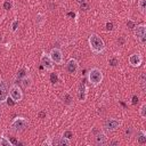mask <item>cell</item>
<instances>
[{
    "mask_svg": "<svg viewBox=\"0 0 146 146\" xmlns=\"http://www.w3.org/2000/svg\"><path fill=\"white\" fill-rule=\"evenodd\" d=\"M88 43H89V47H90V50L96 54V55H102L105 49H106V46H105V42L104 40L96 33H92L89 35V39H88Z\"/></svg>",
    "mask_w": 146,
    "mask_h": 146,
    "instance_id": "6da1fadb",
    "label": "cell"
},
{
    "mask_svg": "<svg viewBox=\"0 0 146 146\" xmlns=\"http://www.w3.org/2000/svg\"><path fill=\"white\" fill-rule=\"evenodd\" d=\"M29 127V120L23 116H16L13 119V121L9 124V130L13 132H22Z\"/></svg>",
    "mask_w": 146,
    "mask_h": 146,
    "instance_id": "7a4b0ae2",
    "label": "cell"
},
{
    "mask_svg": "<svg viewBox=\"0 0 146 146\" xmlns=\"http://www.w3.org/2000/svg\"><path fill=\"white\" fill-rule=\"evenodd\" d=\"M103 78H104L103 72L98 67H92L88 72V81L90 82V84L92 87H98L102 83Z\"/></svg>",
    "mask_w": 146,
    "mask_h": 146,
    "instance_id": "3957f363",
    "label": "cell"
},
{
    "mask_svg": "<svg viewBox=\"0 0 146 146\" xmlns=\"http://www.w3.org/2000/svg\"><path fill=\"white\" fill-rule=\"evenodd\" d=\"M133 34H135V38L137 40H139V42L141 44H145L146 43V25L144 23L138 24V25H135V27H133Z\"/></svg>",
    "mask_w": 146,
    "mask_h": 146,
    "instance_id": "277c9868",
    "label": "cell"
},
{
    "mask_svg": "<svg viewBox=\"0 0 146 146\" xmlns=\"http://www.w3.org/2000/svg\"><path fill=\"white\" fill-rule=\"evenodd\" d=\"M122 124V121L119 120V119H106L105 122H104V129L106 131H110V132H113L115 130H117Z\"/></svg>",
    "mask_w": 146,
    "mask_h": 146,
    "instance_id": "5b68a950",
    "label": "cell"
},
{
    "mask_svg": "<svg viewBox=\"0 0 146 146\" xmlns=\"http://www.w3.org/2000/svg\"><path fill=\"white\" fill-rule=\"evenodd\" d=\"M49 57L54 64L62 65L64 63V56H63V52L59 48H52L49 52Z\"/></svg>",
    "mask_w": 146,
    "mask_h": 146,
    "instance_id": "8992f818",
    "label": "cell"
},
{
    "mask_svg": "<svg viewBox=\"0 0 146 146\" xmlns=\"http://www.w3.org/2000/svg\"><path fill=\"white\" fill-rule=\"evenodd\" d=\"M9 96L15 103H19L23 99V91L17 84H11L9 88Z\"/></svg>",
    "mask_w": 146,
    "mask_h": 146,
    "instance_id": "52a82bcc",
    "label": "cell"
},
{
    "mask_svg": "<svg viewBox=\"0 0 146 146\" xmlns=\"http://www.w3.org/2000/svg\"><path fill=\"white\" fill-rule=\"evenodd\" d=\"M40 64H41V67L48 72H51L54 70V63L52 60L50 59L49 57V54H46L44 51L42 52L41 57H40Z\"/></svg>",
    "mask_w": 146,
    "mask_h": 146,
    "instance_id": "ba28073f",
    "label": "cell"
},
{
    "mask_svg": "<svg viewBox=\"0 0 146 146\" xmlns=\"http://www.w3.org/2000/svg\"><path fill=\"white\" fill-rule=\"evenodd\" d=\"M8 96H9L8 84H7V82L3 79H0V105L6 103Z\"/></svg>",
    "mask_w": 146,
    "mask_h": 146,
    "instance_id": "9c48e42d",
    "label": "cell"
},
{
    "mask_svg": "<svg viewBox=\"0 0 146 146\" xmlns=\"http://www.w3.org/2000/svg\"><path fill=\"white\" fill-rule=\"evenodd\" d=\"M79 68H80V65H79V62L75 58L68 59V62L65 65V70H66V72L68 74H76V72L79 71Z\"/></svg>",
    "mask_w": 146,
    "mask_h": 146,
    "instance_id": "30bf717a",
    "label": "cell"
},
{
    "mask_svg": "<svg viewBox=\"0 0 146 146\" xmlns=\"http://www.w3.org/2000/svg\"><path fill=\"white\" fill-rule=\"evenodd\" d=\"M87 96H88V88H87V84L84 81H81V83L79 84V88H78V98L80 102H86L87 99Z\"/></svg>",
    "mask_w": 146,
    "mask_h": 146,
    "instance_id": "8fae6325",
    "label": "cell"
},
{
    "mask_svg": "<svg viewBox=\"0 0 146 146\" xmlns=\"http://www.w3.org/2000/svg\"><path fill=\"white\" fill-rule=\"evenodd\" d=\"M143 63V56L139 52H135V54H131L129 56V64L132 66V67H139Z\"/></svg>",
    "mask_w": 146,
    "mask_h": 146,
    "instance_id": "7c38bea8",
    "label": "cell"
},
{
    "mask_svg": "<svg viewBox=\"0 0 146 146\" xmlns=\"http://www.w3.org/2000/svg\"><path fill=\"white\" fill-rule=\"evenodd\" d=\"M94 133H95V143L96 145H105L107 144V137H106V133L103 132L102 130H94Z\"/></svg>",
    "mask_w": 146,
    "mask_h": 146,
    "instance_id": "4fadbf2b",
    "label": "cell"
},
{
    "mask_svg": "<svg viewBox=\"0 0 146 146\" xmlns=\"http://www.w3.org/2000/svg\"><path fill=\"white\" fill-rule=\"evenodd\" d=\"M57 145V146H70L71 145V140L65 138L64 136H59V137H56L54 140H52V145Z\"/></svg>",
    "mask_w": 146,
    "mask_h": 146,
    "instance_id": "5bb4252c",
    "label": "cell"
},
{
    "mask_svg": "<svg viewBox=\"0 0 146 146\" xmlns=\"http://www.w3.org/2000/svg\"><path fill=\"white\" fill-rule=\"evenodd\" d=\"M32 82H33V81H32V78H31L29 74H27L26 76H24V78L21 79V84H22V87H24V88H26V89L32 86Z\"/></svg>",
    "mask_w": 146,
    "mask_h": 146,
    "instance_id": "9a60e30c",
    "label": "cell"
},
{
    "mask_svg": "<svg viewBox=\"0 0 146 146\" xmlns=\"http://www.w3.org/2000/svg\"><path fill=\"white\" fill-rule=\"evenodd\" d=\"M137 141L140 145L146 144V132H145V130H139L137 132Z\"/></svg>",
    "mask_w": 146,
    "mask_h": 146,
    "instance_id": "2e32d148",
    "label": "cell"
},
{
    "mask_svg": "<svg viewBox=\"0 0 146 146\" xmlns=\"http://www.w3.org/2000/svg\"><path fill=\"white\" fill-rule=\"evenodd\" d=\"M137 7H138V10L141 15L146 14V0H139L137 3Z\"/></svg>",
    "mask_w": 146,
    "mask_h": 146,
    "instance_id": "e0dca14e",
    "label": "cell"
},
{
    "mask_svg": "<svg viewBox=\"0 0 146 146\" xmlns=\"http://www.w3.org/2000/svg\"><path fill=\"white\" fill-rule=\"evenodd\" d=\"M11 141L9 140L8 137H6L5 135H1L0 136V146H11Z\"/></svg>",
    "mask_w": 146,
    "mask_h": 146,
    "instance_id": "ac0fdd59",
    "label": "cell"
},
{
    "mask_svg": "<svg viewBox=\"0 0 146 146\" xmlns=\"http://www.w3.org/2000/svg\"><path fill=\"white\" fill-rule=\"evenodd\" d=\"M108 65L112 66V67H116L119 65V59L115 57V56H112L108 58Z\"/></svg>",
    "mask_w": 146,
    "mask_h": 146,
    "instance_id": "d6986e66",
    "label": "cell"
},
{
    "mask_svg": "<svg viewBox=\"0 0 146 146\" xmlns=\"http://www.w3.org/2000/svg\"><path fill=\"white\" fill-rule=\"evenodd\" d=\"M27 75V70L25 68V67H22V68H19L18 71H17V79H22V78H24V76H26Z\"/></svg>",
    "mask_w": 146,
    "mask_h": 146,
    "instance_id": "ffe728a7",
    "label": "cell"
},
{
    "mask_svg": "<svg viewBox=\"0 0 146 146\" xmlns=\"http://www.w3.org/2000/svg\"><path fill=\"white\" fill-rule=\"evenodd\" d=\"M18 25H19V22H18V19H14V21L11 22V25H10V30H11V32H13V33H15V32L17 31V29H18Z\"/></svg>",
    "mask_w": 146,
    "mask_h": 146,
    "instance_id": "44dd1931",
    "label": "cell"
},
{
    "mask_svg": "<svg viewBox=\"0 0 146 146\" xmlns=\"http://www.w3.org/2000/svg\"><path fill=\"white\" fill-rule=\"evenodd\" d=\"M35 18H36V19H35L36 24H38L39 26H42V24H43V22H44V16H43L42 14H38Z\"/></svg>",
    "mask_w": 146,
    "mask_h": 146,
    "instance_id": "7402d4cb",
    "label": "cell"
},
{
    "mask_svg": "<svg viewBox=\"0 0 146 146\" xmlns=\"http://www.w3.org/2000/svg\"><path fill=\"white\" fill-rule=\"evenodd\" d=\"M139 115L141 117H146V104L145 103H143L140 108H139Z\"/></svg>",
    "mask_w": 146,
    "mask_h": 146,
    "instance_id": "603a6c76",
    "label": "cell"
},
{
    "mask_svg": "<svg viewBox=\"0 0 146 146\" xmlns=\"http://www.w3.org/2000/svg\"><path fill=\"white\" fill-rule=\"evenodd\" d=\"M72 97L66 92V94H64V96H63V102L65 103V104H67V105H70L71 103H72Z\"/></svg>",
    "mask_w": 146,
    "mask_h": 146,
    "instance_id": "cb8c5ba5",
    "label": "cell"
},
{
    "mask_svg": "<svg viewBox=\"0 0 146 146\" xmlns=\"http://www.w3.org/2000/svg\"><path fill=\"white\" fill-rule=\"evenodd\" d=\"M57 81H58L57 74H56V73H54V72L51 71V74H50V82H51L52 84H55V83H57Z\"/></svg>",
    "mask_w": 146,
    "mask_h": 146,
    "instance_id": "d4e9b609",
    "label": "cell"
},
{
    "mask_svg": "<svg viewBox=\"0 0 146 146\" xmlns=\"http://www.w3.org/2000/svg\"><path fill=\"white\" fill-rule=\"evenodd\" d=\"M63 136L65 137V138H67V139H72L73 138V132L71 131V130H66V131H64V133H63Z\"/></svg>",
    "mask_w": 146,
    "mask_h": 146,
    "instance_id": "484cf974",
    "label": "cell"
},
{
    "mask_svg": "<svg viewBox=\"0 0 146 146\" xmlns=\"http://www.w3.org/2000/svg\"><path fill=\"white\" fill-rule=\"evenodd\" d=\"M42 145H46V146H51L52 145V139L51 137H47L43 141H42Z\"/></svg>",
    "mask_w": 146,
    "mask_h": 146,
    "instance_id": "4316f807",
    "label": "cell"
},
{
    "mask_svg": "<svg viewBox=\"0 0 146 146\" xmlns=\"http://www.w3.org/2000/svg\"><path fill=\"white\" fill-rule=\"evenodd\" d=\"M11 8V2L9 1V0H6L5 2H3V9L5 10H9Z\"/></svg>",
    "mask_w": 146,
    "mask_h": 146,
    "instance_id": "83f0119b",
    "label": "cell"
},
{
    "mask_svg": "<svg viewBox=\"0 0 146 146\" xmlns=\"http://www.w3.org/2000/svg\"><path fill=\"white\" fill-rule=\"evenodd\" d=\"M140 86H141V89L145 90V73H141L140 75Z\"/></svg>",
    "mask_w": 146,
    "mask_h": 146,
    "instance_id": "f1b7e54d",
    "label": "cell"
},
{
    "mask_svg": "<svg viewBox=\"0 0 146 146\" xmlns=\"http://www.w3.org/2000/svg\"><path fill=\"white\" fill-rule=\"evenodd\" d=\"M105 26H106V30H107V31H112L114 25H113V23H112V22H107V23L105 24Z\"/></svg>",
    "mask_w": 146,
    "mask_h": 146,
    "instance_id": "f546056e",
    "label": "cell"
},
{
    "mask_svg": "<svg viewBox=\"0 0 146 146\" xmlns=\"http://www.w3.org/2000/svg\"><path fill=\"white\" fill-rule=\"evenodd\" d=\"M127 26H128L129 29H133V27H135V22L131 21V19H128V22H127Z\"/></svg>",
    "mask_w": 146,
    "mask_h": 146,
    "instance_id": "4dcf8cb0",
    "label": "cell"
},
{
    "mask_svg": "<svg viewBox=\"0 0 146 146\" xmlns=\"http://www.w3.org/2000/svg\"><path fill=\"white\" fill-rule=\"evenodd\" d=\"M80 7H81V9H83V10H88V9H89V5L87 3V1L83 2V3H81Z\"/></svg>",
    "mask_w": 146,
    "mask_h": 146,
    "instance_id": "1f68e13d",
    "label": "cell"
},
{
    "mask_svg": "<svg viewBox=\"0 0 146 146\" xmlns=\"http://www.w3.org/2000/svg\"><path fill=\"white\" fill-rule=\"evenodd\" d=\"M6 103H7V105H8V106H13L14 104H16V103H15V102H14V100H13L11 98H9V97L7 98V100H6Z\"/></svg>",
    "mask_w": 146,
    "mask_h": 146,
    "instance_id": "d6a6232c",
    "label": "cell"
},
{
    "mask_svg": "<svg viewBox=\"0 0 146 146\" xmlns=\"http://www.w3.org/2000/svg\"><path fill=\"white\" fill-rule=\"evenodd\" d=\"M138 100H139V99H138V97H137V96H132V102H131V103H132V105H136V104L138 103Z\"/></svg>",
    "mask_w": 146,
    "mask_h": 146,
    "instance_id": "836d02e7",
    "label": "cell"
},
{
    "mask_svg": "<svg viewBox=\"0 0 146 146\" xmlns=\"http://www.w3.org/2000/svg\"><path fill=\"white\" fill-rule=\"evenodd\" d=\"M110 145H119V140H110L107 141Z\"/></svg>",
    "mask_w": 146,
    "mask_h": 146,
    "instance_id": "e575fe53",
    "label": "cell"
},
{
    "mask_svg": "<svg viewBox=\"0 0 146 146\" xmlns=\"http://www.w3.org/2000/svg\"><path fill=\"white\" fill-rule=\"evenodd\" d=\"M44 115H46V112H40V113H39V116H40V117H43Z\"/></svg>",
    "mask_w": 146,
    "mask_h": 146,
    "instance_id": "d590c367",
    "label": "cell"
},
{
    "mask_svg": "<svg viewBox=\"0 0 146 146\" xmlns=\"http://www.w3.org/2000/svg\"><path fill=\"white\" fill-rule=\"evenodd\" d=\"M76 1H78V3H80V5L83 3V2H86V0H76Z\"/></svg>",
    "mask_w": 146,
    "mask_h": 146,
    "instance_id": "8d00e7d4",
    "label": "cell"
},
{
    "mask_svg": "<svg viewBox=\"0 0 146 146\" xmlns=\"http://www.w3.org/2000/svg\"><path fill=\"white\" fill-rule=\"evenodd\" d=\"M0 117H1V113H0Z\"/></svg>",
    "mask_w": 146,
    "mask_h": 146,
    "instance_id": "74e56055",
    "label": "cell"
}]
</instances>
